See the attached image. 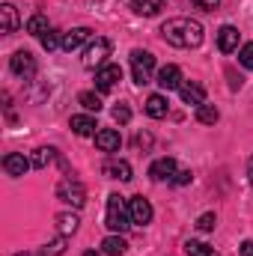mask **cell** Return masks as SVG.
I'll return each instance as SVG.
<instances>
[{"instance_id":"36","label":"cell","mask_w":253,"mask_h":256,"mask_svg":"<svg viewBox=\"0 0 253 256\" xmlns=\"http://www.w3.org/2000/svg\"><path fill=\"white\" fill-rule=\"evenodd\" d=\"M238 254H242V256H253V242H244V244H242V250H238Z\"/></svg>"},{"instance_id":"16","label":"cell","mask_w":253,"mask_h":256,"mask_svg":"<svg viewBox=\"0 0 253 256\" xmlns=\"http://www.w3.org/2000/svg\"><path fill=\"white\" fill-rule=\"evenodd\" d=\"M218 48H220L224 54H232V51L238 48V30H236L232 24H224V27L218 30Z\"/></svg>"},{"instance_id":"18","label":"cell","mask_w":253,"mask_h":256,"mask_svg":"<svg viewBox=\"0 0 253 256\" xmlns=\"http://www.w3.org/2000/svg\"><path fill=\"white\" fill-rule=\"evenodd\" d=\"M68 126H72V131H74L78 137H92V134H98V131H96L98 126H96V120H92L90 114H78V116H72Z\"/></svg>"},{"instance_id":"7","label":"cell","mask_w":253,"mask_h":256,"mask_svg":"<svg viewBox=\"0 0 253 256\" xmlns=\"http://www.w3.org/2000/svg\"><path fill=\"white\" fill-rule=\"evenodd\" d=\"M128 212H131V224H137V226H146L152 220V202L143 194H137V196L128 200Z\"/></svg>"},{"instance_id":"9","label":"cell","mask_w":253,"mask_h":256,"mask_svg":"<svg viewBox=\"0 0 253 256\" xmlns=\"http://www.w3.org/2000/svg\"><path fill=\"white\" fill-rule=\"evenodd\" d=\"M182 84H185V80H182V68H179V66L170 63V66H164V68H158V86H161V90L170 92V90H179Z\"/></svg>"},{"instance_id":"13","label":"cell","mask_w":253,"mask_h":256,"mask_svg":"<svg viewBox=\"0 0 253 256\" xmlns=\"http://www.w3.org/2000/svg\"><path fill=\"white\" fill-rule=\"evenodd\" d=\"M102 173H104L108 179H120V182H131V167H128V161H122V158H110V161H104Z\"/></svg>"},{"instance_id":"2","label":"cell","mask_w":253,"mask_h":256,"mask_svg":"<svg viewBox=\"0 0 253 256\" xmlns=\"http://www.w3.org/2000/svg\"><path fill=\"white\" fill-rule=\"evenodd\" d=\"M104 226L110 232H126L131 226V212H128V200L120 194L108 196V212H104Z\"/></svg>"},{"instance_id":"33","label":"cell","mask_w":253,"mask_h":256,"mask_svg":"<svg viewBox=\"0 0 253 256\" xmlns=\"http://www.w3.org/2000/svg\"><path fill=\"white\" fill-rule=\"evenodd\" d=\"M190 179H194V176H190V170H176V173H173V179H170V185L182 188V185H188Z\"/></svg>"},{"instance_id":"22","label":"cell","mask_w":253,"mask_h":256,"mask_svg":"<svg viewBox=\"0 0 253 256\" xmlns=\"http://www.w3.org/2000/svg\"><path fill=\"white\" fill-rule=\"evenodd\" d=\"M78 224H80V220H78V214H72V212L57 214V232H60V236H66V238L78 232Z\"/></svg>"},{"instance_id":"14","label":"cell","mask_w":253,"mask_h":256,"mask_svg":"<svg viewBox=\"0 0 253 256\" xmlns=\"http://www.w3.org/2000/svg\"><path fill=\"white\" fill-rule=\"evenodd\" d=\"M96 146H98L102 152H116V149L122 146V137H120L116 128H102V131L96 134Z\"/></svg>"},{"instance_id":"38","label":"cell","mask_w":253,"mask_h":256,"mask_svg":"<svg viewBox=\"0 0 253 256\" xmlns=\"http://www.w3.org/2000/svg\"><path fill=\"white\" fill-rule=\"evenodd\" d=\"M15 256H36V250H24V254H15Z\"/></svg>"},{"instance_id":"3","label":"cell","mask_w":253,"mask_h":256,"mask_svg":"<svg viewBox=\"0 0 253 256\" xmlns=\"http://www.w3.org/2000/svg\"><path fill=\"white\" fill-rule=\"evenodd\" d=\"M57 200L66 202V206H72V208H80V206L86 202V188H84V182L74 179V176H63V179L57 182Z\"/></svg>"},{"instance_id":"31","label":"cell","mask_w":253,"mask_h":256,"mask_svg":"<svg viewBox=\"0 0 253 256\" xmlns=\"http://www.w3.org/2000/svg\"><path fill=\"white\" fill-rule=\"evenodd\" d=\"M238 63L244 66V68H253V42H248V45L238 51Z\"/></svg>"},{"instance_id":"29","label":"cell","mask_w":253,"mask_h":256,"mask_svg":"<svg viewBox=\"0 0 253 256\" xmlns=\"http://www.w3.org/2000/svg\"><path fill=\"white\" fill-rule=\"evenodd\" d=\"M45 30H51V24H48V18H45V15H33V18L27 21V33H33V36H42Z\"/></svg>"},{"instance_id":"19","label":"cell","mask_w":253,"mask_h":256,"mask_svg":"<svg viewBox=\"0 0 253 256\" xmlns=\"http://www.w3.org/2000/svg\"><path fill=\"white\" fill-rule=\"evenodd\" d=\"M15 27H18V12H15V6H12V3H3V6H0V30L9 36V33H15Z\"/></svg>"},{"instance_id":"34","label":"cell","mask_w":253,"mask_h":256,"mask_svg":"<svg viewBox=\"0 0 253 256\" xmlns=\"http://www.w3.org/2000/svg\"><path fill=\"white\" fill-rule=\"evenodd\" d=\"M134 146L146 152V149L152 146V134H149V131H137V137H134Z\"/></svg>"},{"instance_id":"12","label":"cell","mask_w":253,"mask_h":256,"mask_svg":"<svg viewBox=\"0 0 253 256\" xmlns=\"http://www.w3.org/2000/svg\"><path fill=\"white\" fill-rule=\"evenodd\" d=\"M176 170H179V167H176L173 158H158V161L149 167V179H155V182H170Z\"/></svg>"},{"instance_id":"39","label":"cell","mask_w":253,"mask_h":256,"mask_svg":"<svg viewBox=\"0 0 253 256\" xmlns=\"http://www.w3.org/2000/svg\"><path fill=\"white\" fill-rule=\"evenodd\" d=\"M84 256H102V254H96V250H86V254H84Z\"/></svg>"},{"instance_id":"1","label":"cell","mask_w":253,"mask_h":256,"mask_svg":"<svg viewBox=\"0 0 253 256\" xmlns=\"http://www.w3.org/2000/svg\"><path fill=\"white\" fill-rule=\"evenodd\" d=\"M161 36L167 45L173 48H200L206 33H202V24L194 21V18H170L161 24Z\"/></svg>"},{"instance_id":"20","label":"cell","mask_w":253,"mask_h":256,"mask_svg":"<svg viewBox=\"0 0 253 256\" xmlns=\"http://www.w3.org/2000/svg\"><path fill=\"white\" fill-rule=\"evenodd\" d=\"M131 9L137 15H143V18H152V15H158L164 9V0H131Z\"/></svg>"},{"instance_id":"30","label":"cell","mask_w":253,"mask_h":256,"mask_svg":"<svg viewBox=\"0 0 253 256\" xmlns=\"http://www.w3.org/2000/svg\"><path fill=\"white\" fill-rule=\"evenodd\" d=\"M218 226V218H214V212H206V214H200V220H196V230L200 232H212Z\"/></svg>"},{"instance_id":"5","label":"cell","mask_w":253,"mask_h":256,"mask_svg":"<svg viewBox=\"0 0 253 256\" xmlns=\"http://www.w3.org/2000/svg\"><path fill=\"white\" fill-rule=\"evenodd\" d=\"M152 72H155V57L149 51H131V74L137 86H146L152 80Z\"/></svg>"},{"instance_id":"17","label":"cell","mask_w":253,"mask_h":256,"mask_svg":"<svg viewBox=\"0 0 253 256\" xmlns=\"http://www.w3.org/2000/svg\"><path fill=\"white\" fill-rule=\"evenodd\" d=\"M143 110H146V116H152V120H164V116H167V110H170V102H167L161 92H155V96H149V98H146Z\"/></svg>"},{"instance_id":"10","label":"cell","mask_w":253,"mask_h":256,"mask_svg":"<svg viewBox=\"0 0 253 256\" xmlns=\"http://www.w3.org/2000/svg\"><path fill=\"white\" fill-rule=\"evenodd\" d=\"M30 167H33V161H30V158H24L21 152H9V155L3 158V170H6L9 176H15V179H18V176H24Z\"/></svg>"},{"instance_id":"15","label":"cell","mask_w":253,"mask_h":256,"mask_svg":"<svg viewBox=\"0 0 253 256\" xmlns=\"http://www.w3.org/2000/svg\"><path fill=\"white\" fill-rule=\"evenodd\" d=\"M92 39V30L90 27H74V30H68L63 33V51H78L84 42H90Z\"/></svg>"},{"instance_id":"24","label":"cell","mask_w":253,"mask_h":256,"mask_svg":"<svg viewBox=\"0 0 253 256\" xmlns=\"http://www.w3.org/2000/svg\"><path fill=\"white\" fill-rule=\"evenodd\" d=\"M220 120V110L214 108V104H200L196 108V122H202V126H214Z\"/></svg>"},{"instance_id":"26","label":"cell","mask_w":253,"mask_h":256,"mask_svg":"<svg viewBox=\"0 0 253 256\" xmlns=\"http://www.w3.org/2000/svg\"><path fill=\"white\" fill-rule=\"evenodd\" d=\"M185 254L188 256H220L212 244H206V242H194V238L185 242Z\"/></svg>"},{"instance_id":"8","label":"cell","mask_w":253,"mask_h":256,"mask_svg":"<svg viewBox=\"0 0 253 256\" xmlns=\"http://www.w3.org/2000/svg\"><path fill=\"white\" fill-rule=\"evenodd\" d=\"M120 80H122V68H120V66L108 63L96 72V90H98V92H110Z\"/></svg>"},{"instance_id":"35","label":"cell","mask_w":253,"mask_h":256,"mask_svg":"<svg viewBox=\"0 0 253 256\" xmlns=\"http://www.w3.org/2000/svg\"><path fill=\"white\" fill-rule=\"evenodd\" d=\"M196 9H202V12H214L218 6H220V0H190Z\"/></svg>"},{"instance_id":"4","label":"cell","mask_w":253,"mask_h":256,"mask_svg":"<svg viewBox=\"0 0 253 256\" xmlns=\"http://www.w3.org/2000/svg\"><path fill=\"white\" fill-rule=\"evenodd\" d=\"M108 57H110V42L104 36H96L84 48V68H96L98 72L102 66H108Z\"/></svg>"},{"instance_id":"6","label":"cell","mask_w":253,"mask_h":256,"mask_svg":"<svg viewBox=\"0 0 253 256\" xmlns=\"http://www.w3.org/2000/svg\"><path fill=\"white\" fill-rule=\"evenodd\" d=\"M9 68H12V74H18V78H33L36 74V57L30 54V51H15L12 57H9Z\"/></svg>"},{"instance_id":"28","label":"cell","mask_w":253,"mask_h":256,"mask_svg":"<svg viewBox=\"0 0 253 256\" xmlns=\"http://www.w3.org/2000/svg\"><path fill=\"white\" fill-rule=\"evenodd\" d=\"M39 42H42V48L45 51H54V48H63V36H60V30H45L42 36H39Z\"/></svg>"},{"instance_id":"11","label":"cell","mask_w":253,"mask_h":256,"mask_svg":"<svg viewBox=\"0 0 253 256\" xmlns=\"http://www.w3.org/2000/svg\"><path fill=\"white\" fill-rule=\"evenodd\" d=\"M179 96H182V102H185V104H194V108L206 104V86H202V84H196V80L182 84V86H179Z\"/></svg>"},{"instance_id":"32","label":"cell","mask_w":253,"mask_h":256,"mask_svg":"<svg viewBox=\"0 0 253 256\" xmlns=\"http://www.w3.org/2000/svg\"><path fill=\"white\" fill-rule=\"evenodd\" d=\"M114 120H116L120 126H126L128 120H131V108H128V104H116V108H114Z\"/></svg>"},{"instance_id":"37","label":"cell","mask_w":253,"mask_h":256,"mask_svg":"<svg viewBox=\"0 0 253 256\" xmlns=\"http://www.w3.org/2000/svg\"><path fill=\"white\" fill-rule=\"evenodd\" d=\"M248 179H250V185H253V158H250V164H248Z\"/></svg>"},{"instance_id":"21","label":"cell","mask_w":253,"mask_h":256,"mask_svg":"<svg viewBox=\"0 0 253 256\" xmlns=\"http://www.w3.org/2000/svg\"><path fill=\"white\" fill-rule=\"evenodd\" d=\"M54 158H57V149H54V146H39V149L30 155V161H33V167H36V170H45Z\"/></svg>"},{"instance_id":"23","label":"cell","mask_w":253,"mask_h":256,"mask_svg":"<svg viewBox=\"0 0 253 256\" xmlns=\"http://www.w3.org/2000/svg\"><path fill=\"white\" fill-rule=\"evenodd\" d=\"M102 250H104V256H122L128 250V244H126L122 236H108V238L102 242Z\"/></svg>"},{"instance_id":"27","label":"cell","mask_w":253,"mask_h":256,"mask_svg":"<svg viewBox=\"0 0 253 256\" xmlns=\"http://www.w3.org/2000/svg\"><path fill=\"white\" fill-rule=\"evenodd\" d=\"M78 104H80L84 110H90V114H98V110H102V96H98V92H80V96H78Z\"/></svg>"},{"instance_id":"25","label":"cell","mask_w":253,"mask_h":256,"mask_svg":"<svg viewBox=\"0 0 253 256\" xmlns=\"http://www.w3.org/2000/svg\"><path fill=\"white\" fill-rule=\"evenodd\" d=\"M63 254H66V236H57L54 242H48L36 250V256H63Z\"/></svg>"}]
</instances>
